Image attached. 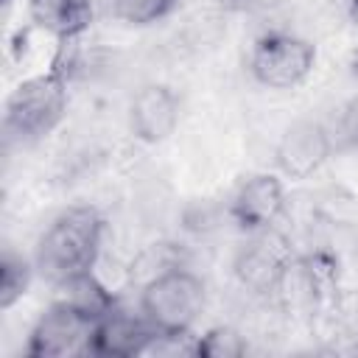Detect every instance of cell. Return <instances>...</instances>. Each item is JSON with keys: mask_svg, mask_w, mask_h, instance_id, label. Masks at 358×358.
<instances>
[{"mask_svg": "<svg viewBox=\"0 0 358 358\" xmlns=\"http://www.w3.org/2000/svg\"><path fill=\"white\" fill-rule=\"evenodd\" d=\"M103 232L106 221L95 207L76 204L62 210L36 241V274H42L53 285H62L78 274L92 271L101 255Z\"/></svg>", "mask_w": 358, "mask_h": 358, "instance_id": "cell-1", "label": "cell"}, {"mask_svg": "<svg viewBox=\"0 0 358 358\" xmlns=\"http://www.w3.org/2000/svg\"><path fill=\"white\" fill-rule=\"evenodd\" d=\"M67 115V73L53 67L22 78L6 98L3 126L8 137L20 143H36L48 137Z\"/></svg>", "mask_w": 358, "mask_h": 358, "instance_id": "cell-2", "label": "cell"}, {"mask_svg": "<svg viewBox=\"0 0 358 358\" xmlns=\"http://www.w3.org/2000/svg\"><path fill=\"white\" fill-rule=\"evenodd\" d=\"M204 310V282L187 268H168L140 291V313L162 333L185 338Z\"/></svg>", "mask_w": 358, "mask_h": 358, "instance_id": "cell-3", "label": "cell"}, {"mask_svg": "<svg viewBox=\"0 0 358 358\" xmlns=\"http://www.w3.org/2000/svg\"><path fill=\"white\" fill-rule=\"evenodd\" d=\"M316 64V48L291 31H268L255 39L249 53V73L268 90L299 87Z\"/></svg>", "mask_w": 358, "mask_h": 358, "instance_id": "cell-4", "label": "cell"}, {"mask_svg": "<svg viewBox=\"0 0 358 358\" xmlns=\"http://www.w3.org/2000/svg\"><path fill=\"white\" fill-rule=\"evenodd\" d=\"M98 319L84 313L81 308L56 299L48 310L39 313L28 333L25 355L31 358H67V355H90V341Z\"/></svg>", "mask_w": 358, "mask_h": 358, "instance_id": "cell-5", "label": "cell"}, {"mask_svg": "<svg viewBox=\"0 0 358 358\" xmlns=\"http://www.w3.org/2000/svg\"><path fill=\"white\" fill-rule=\"evenodd\" d=\"M291 260H294V252L288 238L271 227V229L252 232L241 243L232 260V274L243 288L255 294H277V285L288 271Z\"/></svg>", "mask_w": 358, "mask_h": 358, "instance_id": "cell-6", "label": "cell"}, {"mask_svg": "<svg viewBox=\"0 0 358 358\" xmlns=\"http://www.w3.org/2000/svg\"><path fill=\"white\" fill-rule=\"evenodd\" d=\"M333 154H336V148H333V137H330L327 123L313 120V117H302L285 129V134L277 143L274 159H277V168L282 171V176L308 179Z\"/></svg>", "mask_w": 358, "mask_h": 358, "instance_id": "cell-7", "label": "cell"}, {"mask_svg": "<svg viewBox=\"0 0 358 358\" xmlns=\"http://www.w3.org/2000/svg\"><path fill=\"white\" fill-rule=\"evenodd\" d=\"M285 210V185L277 173H255L243 179L229 201V221L252 235L271 229Z\"/></svg>", "mask_w": 358, "mask_h": 358, "instance_id": "cell-8", "label": "cell"}, {"mask_svg": "<svg viewBox=\"0 0 358 358\" xmlns=\"http://www.w3.org/2000/svg\"><path fill=\"white\" fill-rule=\"evenodd\" d=\"M179 126V95L168 84H145L129 103V129L140 143H162Z\"/></svg>", "mask_w": 358, "mask_h": 358, "instance_id": "cell-9", "label": "cell"}, {"mask_svg": "<svg viewBox=\"0 0 358 358\" xmlns=\"http://www.w3.org/2000/svg\"><path fill=\"white\" fill-rule=\"evenodd\" d=\"M157 338H159V330L143 313L126 316L115 308L112 313L98 319L92 341H90V355H106V358L145 355V352H151Z\"/></svg>", "mask_w": 358, "mask_h": 358, "instance_id": "cell-10", "label": "cell"}, {"mask_svg": "<svg viewBox=\"0 0 358 358\" xmlns=\"http://www.w3.org/2000/svg\"><path fill=\"white\" fill-rule=\"evenodd\" d=\"M28 17L36 28L70 45L90 31L95 6L92 0H28Z\"/></svg>", "mask_w": 358, "mask_h": 358, "instance_id": "cell-11", "label": "cell"}, {"mask_svg": "<svg viewBox=\"0 0 358 358\" xmlns=\"http://www.w3.org/2000/svg\"><path fill=\"white\" fill-rule=\"evenodd\" d=\"M324 291V271L319 268L316 260L310 257H294L288 271L282 274L277 294L285 305V310L291 313H313V308L319 305Z\"/></svg>", "mask_w": 358, "mask_h": 358, "instance_id": "cell-12", "label": "cell"}, {"mask_svg": "<svg viewBox=\"0 0 358 358\" xmlns=\"http://www.w3.org/2000/svg\"><path fill=\"white\" fill-rule=\"evenodd\" d=\"M56 288H59V299H64V302L81 308V310L90 313L92 319H103L106 313H112V310L117 308L112 291H109L92 271L78 274V277H73V280H67V282H62V285H56Z\"/></svg>", "mask_w": 358, "mask_h": 358, "instance_id": "cell-13", "label": "cell"}, {"mask_svg": "<svg viewBox=\"0 0 358 358\" xmlns=\"http://www.w3.org/2000/svg\"><path fill=\"white\" fill-rule=\"evenodd\" d=\"M34 274H36L34 260L17 255L11 246L3 249V257H0V310H11L28 294Z\"/></svg>", "mask_w": 358, "mask_h": 358, "instance_id": "cell-14", "label": "cell"}, {"mask_svg": "<svg viewBox=\"0 0 358 358\" xmlns=\"http://www.w3.org/2000/svg\"><path fill=\"white\" fill-rule=\"evenodd\" d=\"M179 3L182 0H109V11L115 20L131 28H145L171 17L179 8Z\"/></svg>", "mask_w": 358, "mask_h": 358, "instance_id": "cell-15", "label": "cell"}, {"mask_svg": "<svg viewBox=\"0 0 358 358\" xmlns=\"http://www.w3.org/2000/svg\"><path fill=\"white\" fill-rule=\"evenodd\" d=\"M190 347H193V355H201V358H238L246 352L243 336L232 327H210Z\"/></svg>", "mask_w": 358, "mask_h": 358, "instance_id": "cell-16", "label": "cell"}, {"mask_svg": "<svg viewBox=\"0 0 358 358\" xmlns=\"http://www.w3.org/2000/svg\"><path fill=\"white\" fill-rule=\"evenodd\" d=\"M333 148L338 151H358V95H352L347 103L338 106L336 117L327 120Z\"/></svg>", "mask_w": 358, "mask_h": 358, "instance_id": "cell-17", "label": "cell"}, {"mask_svg": "<svg viewBox=\"0 0 358 358\" xmlns=\"http://www.w3.org/2000/svg\"><path fill=\"white\" fill-rule=\"evenodd\" d=\"M350 3V17H352V22L358 25V0H347Z\"/></svg>", "mask_w": 358, "mask_h": 358, "instance_id": "cell-18", "label": "cell"}, {"mask_svg": "<svg viewBox=\"0 0 358 358\" xmlns=\"http://www.w3.org/2000/svg\"><path fill=\"white\" fill-rule=\"evenodd\" d=\"M352 73L358 76V48H355V53H352Z\"/></svg>", "mask_w": 358, "mask_h": 358, "instance_id": "cell-19", "label": "cell"}, {"mask_svg": "<svg viewBox=\"0 0 358 358\" xmlns=\"http://www.w3.org/2000/svg\"><path fill=\"white\" fill-rule=\"evenodd\" d=\"M227 3H252V0H227Z\"/></svg>", "mask_w": 358, "mask_h": 358, "instance_id": "cell-20", "label": "cell"}, {"mask_svg": "<svg viewBox=\"0 0 358 358\" xmlns=\"http://www.w3.org/2000/svg\"><path fill=\"white\" fill-rule=\"evenodd\" d=\"M6 3H11V0H6Z\"/></svg>", "mask_w": 358, "mask_h": 358, "instance_id": "cell-21", "label": "cell"}]
</instances>
